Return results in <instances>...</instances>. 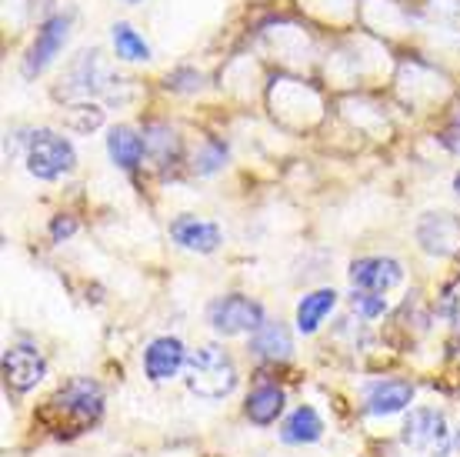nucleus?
<instances>
[{
  "mask_svg": "<svg viewBox=\"0 0 460 457\" xmlns=\"http://www.w3.org/2000/svg\"><path fill=\"white\" fill-rule=\"evenodd\" d=\"M187 388L194 390L197 398H227L230 390L237 388V367L230 361L227 351H220L214 344L197 347L194 354H187Z\"/></svg>",
  "mask_w": 460,
  "mask_h": 457,
  "instance_id": "2",
  "label": "nucleus"
},
{
  "mask_svg": "<svg viewBox=\"0 0 460 457\" xmlns=\"http://www.w3.org/2000/svg\"><path fill=\"white\" fill-rule=\"evenodd\" d=\"M354 308L364 314V318H380L387 310V300L374 294V291H354Z\"/></svg>",
  "mask_w": 460,
  "mask_h": 457,
  "instance_id": "20",
  "label": "nucleus"
},
{
  "mask_svg": "<svg viewBox=\"0 0 460 457\" xmlns=\"http://www.w3.org/2000/svg\"><path fill=\"white\" fill-rule=\"evenodd\" d=\"M107 154H111V160H114L120 171H134L140 160H144V154H147V140L140 138L134 127L117 124L107 134Z\"/></svg>",
  "mask_w": 460,
  "mask_h": 457,
  "instance_id": "13",
  "label": "nucleus"
},
{
  "mask_svg": "<svg viewBox=\"0 0 460 457\" xmlns=\"http://www.w3.org/2000/svg\"><path fill=\"white\" fill-rule=\"evenodd\" d=\"M411 400H414V384L401 378L374 381V384H367V390H364V408H367V414H384V417L401 414Z\"/></svg>",
  "mask_w": 460,
  "mask_h": 457,
  "instance_id": "10",
  "label": "nucleus"
},
{
  "mask_svg": "<svg viewBox=\"0 0 460 457\" xmlns=\"http://www.w3.org/2000/svg\"><path fill=\"white\" fill-rule=\"evenodd\" d=\"M417 240L427 254H454L460 247V224L450 214H427L417 228Z\"/></svg>",
  "mask_w": 460,
  "mask_h": 457,
  "instance_id": "11",
  "label": "nucleus"
},
{
  "mask_svg": "<svg viewBox=\"0 0 460 457\" xmlns=\"http://www.w3.org/2000/svg\"><path fill=\"white\" fill-rule=\"evenodd\" d=\"M208 320L217 334L237 337V334H253L264 324V308L243 294H227V298L210 300Z\"/></svg>",
  "mask_w": 460,
  "mask_h": 457,
  "instance_id": "5",
  "label": "nucleus"
},
{
  "mask_svg": "<svg viewBox=\"0 0 460 457\" xmlns=\"http://www.w3.org/2000/svg\"><path fill=\"white\" fill-rule=\"evenodd\" d=\"M77 154L67 138H60L54 130H34L27 140V171L37 181H58L64 174L74 171Z\"/></svg>",
  "mask_w": 460,
  "mask_h": 457,
  "instance_id": "3",
  "label": "nucleus"
},
{
  "mask_svg": "<svg viewBox=\"0 0 460 457\" xmlns=\"http://www.w3.org/2000/svg\"><path fill=\"white\" fill-rule=\"evenodd\" d=\"M323 435V421L321 414L307 408V404H300L297 411L290 414L284 427H280V441L284 444H314V441H321Z\"/></svg>",
  "mask_w": 460,
  "mask_h": 457,
  "instance_id": "15",
  "label": "nucleus"
},
{
  "mask_svg": "<svg viewBox=\"0 0 460 457\" xmlns=\"http://www.w3.org/2000/svg\"><path fill=\"white\" fill-rule=\"evenodd\" d=\"M67 34H70V13L47 17V21L40 23V31H37L34 44L27 47V54H23V77L44 74V70L50 67V60L60 54V47L67 44Z\"/></svg>",
  "mask_w": 460,
  "mask_h": 457,
  "instance_id": "6",
  "label": "nucleus"
},
{
  "mask_svg": "<svg viewBox=\"0 0 460 457\" xmlns=\"http://www.w3.org/2000/svg\"><path fill=\"white\" fill-rule=\"evenodd\" d=\"M440 144H444L450 154H460V117L447 127V130H444V134H440Z\"/></svg>",
  "mask_w": 460,
  "mask_h": 457,
  "instance_id": "23",
  "label": "nucleus"
},
{
  "mask_svg": "<svg viewBox=\"0 0 460 457\" xmlns=\"http://www.w3.org/2000/svg\"><path fill=\"white\" fill-rule=\"evenodd\" d=\"M454 191L460 194V171H457V177H454Z\"/></svg>",
  "mask_w": 460,
  "mask_h": 457,
  "instance_id": "24",
  "label": "nucleus"
},
{
  "mask_svg": "<svg viewBox=\"0 0 460 457\" xmlns=\"http://www.w3.org/2000/svg\"><path fill=\"white\" fill-rule=\"evenodd\" d=\"M403 444L414 447L424 457H447L450 454V431L447 417L434 408H417L403 424Z\"/></svg>",
  "mask_w": 460,
  "mask_h": 457,
  "instance_id": "4",
  "label": "nucleus"
},
{
  "mask_svg": "<svg viewBox=\"0 0 460 457\" xmlns=\"http://www.w3.org/2000/svg\"><path fill=\"white\" fill-rule=\"evenodd\" d=\"M224 157H227V144H220V140H208V150H204V157H200V164H197V171L214 174L220 164H224Z\"/></svg>",
  "mask_w": 460,
  "mask_h": 457,
  "instance_id": "21",
  "label": "nucleus"
},
{
  "mask_svg": "<svg viewBox=\"0 0 460 457\" xmlns=\"http://www.w3.org/2000/svg\"><path fill=\"white\" fill-rule=\"evenodd\" d=\"M457 444H460V431H457Z\"/></svg>",
  "mask_w": 460,
  "mask_h": 457,
  "instance_id": "26",
  "label": "nucleus"
},
{
  "mask_svg": "<svg viewBox=\"0 0 460 457\" xmlns=\"http://www.w3.org/2000/svg\"><path fill=\"white\" fill-rule=\"evenodd\" d=\"M74 230H77V220H74V218H64V214H60V218L50 220V237H54V240L70 237Z\"/></svg>",
  "mask_w": 460,
  "mask_h": 457,
  "instance_id": "22",
  "label": "nucleus"
},
{
  "mask_svg": "<svg viewBox=\"0 0 460 457\" xmlns=\"http://www.w3.org/2000/svg\"><path fill=\"white\" fill-rule=\"evenodd\" d=\"M101 414H104V394H101V388L87 378H74L50 398L44 417L58 427L60 435L64 431L67 435H81L84 427L97 421Z\"/></svg>",
  "mask_w": 460,
  "mask_h": 457,
  "instance_id": "1",
  "label": "nucleus"
},
{
  "mask_svg": "<svg viewBox=\"0 0 460 457\" xmlns=\"http://www.w3.org/2000/svg\"><path fill=\"white\" fill-rule=\"evenodd\" d=\"M251 351L257 357H267V361H288L294 354V341H290V331L280 320H264L251 334Z\"/></svg>",
  "mask_w": 460,
  "mask_h": 457,
  "instance_id": "14",
  "label": "nucleus"
},
{
  "mask_svg": "<svg viewBox=\"0 0 460 457\" xmlns=\"http://www.w3.org/2000/svg\"><path fill=\"white\" fill-rule=\"evenodd\" d=\"M403 281V267L394 257H360L350 264V284L354 291H374L384 294Z\"/></svg>",
  "mask_w": 460,
  "mask_h": 457,
  "instance_id": "8",
  "label": "nucleus"
},
{
  "mask_svg": "<svg viewBox=\"0 0 460 457\" xmlns=\"http://www.w3.org/2000/svg\"><path fill=\"white\" fill-rule=\"evenodd\" d=\"M243 411H247V417L253 424H261V427L274 424L280 417V411H284V390L277 388V384H257L247 394V408Z\"/></svg>",
  "mask_w": 460,
  "mask_h": 457,
  "instance_id": "16",
  "label": "nucleus"
},
{
  "mask_svg": "<svg viewBox=\"0 0 460 457\" xmlns=\"http://www.w3.org/2000/svg\"><path fill=\"white\" fill-rule=\"evenodd\" d=\"M181 367H187V351L177 337H157V341L147 344V351H144V371H147L150 381L164 384V381L177 378Z\"/></svg>",
  "mask_w": 460,
  "mask_h": 457,
  "instance_id": "9",
  "label": "nucleus"
},
{
  "mask_svg": "<svg viewBox=\"0 0 460 457\" xmlns=\"http://www.w3.org/2000/svg\"><path fill=\"white\" fill-rule=\"evenodd\" d=\"M44 374H47L44 354L34 351V347H27V344H17V347H11L4 354V378H7V384L13 390H21V394L34 390L44 381Z\"/></svg>",
  "mask_w": 460,
  "mask_h": 457,
  "instance_id": "7",
  "label": "nucleus"
},
{
  "mask_svg": "<svg viewBox=\"0 0 460 457\" xmlns=\"http://www.w3.org/2000/svg\"><path fill=\"white\" fill-rule=\"evenodd\" d=\"M124 4H140V0H124Z\"/></svg>",
  "mask_w": 460,
  "mask_h": 457,
  "instance_id": "25",
  "label": "nucleus"
},
{
  "mask_svg": "<svg viewBox=\"0 0 460 457\" xmlns=\"http://www.w3.org/2000/svg\"><path fill=\"white\" fill-rule=\"evenodd\" d=\"M171 237L177 240L181 247L197 251V254H214L220 247V228L217 224H210V220H197V218H190V214L173 220Z\"/></svg>",
  "mask_w": 460,
  "mask_h": 457,
  "instance_id": "12",
  "label": "nucleus"
},
{
  "mask_svg": "<svg viewBox=\"0 0 460 457\" xmlns=\"http://www.w3.org/2000/svg\"><path fill=\"white\" fill-rule=\"evenodd\" d=\"M111 40H114V50L120 60H130V64L150 60V44L127 21H117L114 27H111Z\"/></svg>",
  "mask_w": 460,
  "mask_h": 457,
  "instance_id": "18",
  "label": "nucleus"
},
{
  "mask_svg": "<svg viewBox=\"0 0 460 457\" xmlns=\"http://www.w3.org/2000/svg\"><path fill=\"white\" fill-rule=\"evenodd\" d=\"M337 304V294L331 287H321V291H314L307 298H300L297 304V331L300 334H314L317 327L323 324V318L334 310Z\"/></svg>",
  "mask_w": 460,
  "mask_h": 457,
  "instance_id": "17",
  "label": "nucleus"
},
{
  "mask_svg": "<svg viewBox=\"0 0 460 457\" xmlns=\"http://www.w3.org/2000/svg\"><path fill=\"white\" fill-rule=\"evenodd\" d=\"M67 124L81 134H91L97 127L104 124V111L97 103H81V107H70L67 111Z\"/></svg>",
  "mask_w": 460,
  "mask_h": 457,
  "instance_id": "19",
  "label": "nucleus"
}]
</instances>
